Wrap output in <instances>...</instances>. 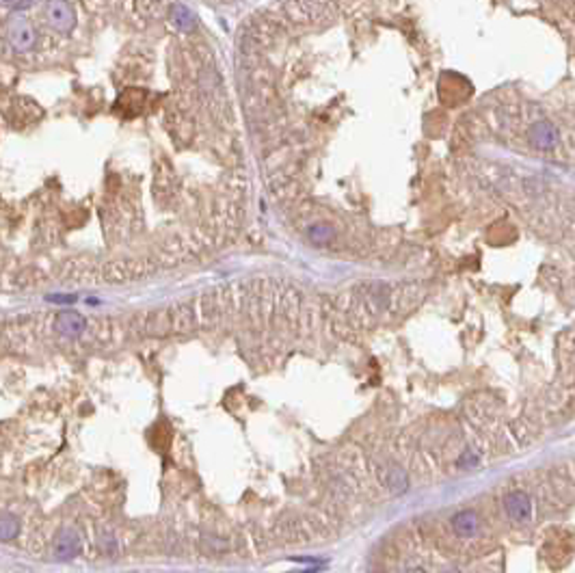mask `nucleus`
I'll return each instance as SVG.
<instances>
[{
  "label": "nucleus",
  "mask_w": 575,
  "mask_h": 573,
  "mask_svg": "<svg viewBox=\"0 0 575 573\" xmlns=\"http://www.w3.org/2000/svg\"><path fill=\"white\" fill-rule=\"evenodd\" d=\"M450 524H452V530L459 537L469 539V537H473L478 532L480 521H478V515L473 511H459L452 519H450Z\"/></svg>",
  "instance_id": "nucleus-7"
},
{
  "label": "nucleus",
  "mask_w": 575,
  "mask_h": 573,
  "mask_svg": "<svg viewBox=\"0 0 575 573\" xmlns=\"http://www.w3.org/2000/svg\"><path fill=\"white\" fill-rule=\"evenodd\" d=\"M46 13H48V22L53 24L55 29H59L61 33L71 31L74 24H76L74 9H71L69 3H65V0H50L48 7H46Z\"/></svg>",
  "instance_id": "nucleus-1"
},
{
  "label": "nucleus",
  "mask_w": 575,
  "mask_h": 573,
  "mask_svg": "<svg viewBox=\"0 0 575 573\" xmlns=\"http://www.w3.org/2000/svg\"><path fill=\"white\" fill-rule=\"evenodd\" d=\"M387 487L394 491V493H405L409 489V478H407V471H403L400 467L392 465L389 471H387Z\"/></svg>",
  "instance_id": "nucleus-8"
},
{
  "label": "nucleus",
  "mask_w": 575,
  "mask_h": 573,
  "mask_svg": "<svg viewBox=\"0 0 575 573\" xmlns=\"http://www.w3.org/2000/svg\"><path fill=\"white\" fill-rule=\"evenodd\" d=\"M9 41L20 53H27L35 46V31L24 20H15L9 27Z\"/></svg>",
  "instance_id": "nucleus-5"
},
{
  "label": "nucleus",
  "mask_w": 575,
  "mask_h": 573,
  "mask_svg": "<svg viewBox=\"0 0 575 573\" xmlns=\"http://www.w3.org/2000/svg\"><path fill=\"white\" fill-rule=\"evenodd\" d=\"M407 573H427V571H424V569H417V567H415V569H409Z\"/></svg>",
  "instance_id": "nucleus-13"
},
{
  "label": "nucleus",
  "mask_w": 575,
  "mask_h": 573,
  "mask_svg": "<svg viewBox=\"0 0 575 573\" xmlns=\"http://www.w3.org/2000/svg\"><path fill=\"white\" fill-rule=\"evenodd\" d=\"M556 137H558L556 126L547 119L536 121L534 126L528 130V141L532 143L534 149H552L554 143H556Z\"/></svg>",
  "instance_id": "nucleus-3"
},
{
  "label": "nucleus",
  "mask_w": 575,
  "mask_h": 573,
  "mask_svg": "<svg viewBox=\"0 0 575 573\" xmlns=\"http://www.w3.org/2000/svg\"><path fill=\"white\" fill-rule=\"evenodd\" d=\"M478 463V455H473V453H465V457L459 461L461 467H467V465H476Z\"/></svg>",
  "instance_id": "nucleus-12"
},
{
  "label": "nucleus",
  "mask_w": 575,
  "mask_h": 573,
  "mask_svg": "<svg viewBox=\"0 0 575 573\" xmlns=\"http://www.w3.org/2000/svg\"><path fill=\"white\" fill-rule=\"evenodd\" d=\"M504 509L508 513V517L513 521H528L530 515H532V502H530V495L526 491H511L504 495Z\"/></svg>",
  "instance_id": "nucleus-2"
},
{
  "label": "nucleus",
  "mask_w": 575,
  "mask_h": 573,
  "mask_svg": "<svg viewBox=\"0 0 575 573\" xmlns=\"http://www.w3.org/2000/svg\"><path fill=\"white\" fill-rule=\"evenodd\" d=\"M171 20H173V24H176L178 29H182V31H188L193 24H195V15L186 9V7H182V5H173V9H171Z\"/></svg>",
  "instance_id": "nucleus-9"
},
{
  "label": "nucleus",
  "mask_w": 575,
  "mask_h": 573,
  "mask_svg": "<svg viewBox=\"0 0 575 573\" xmlns=\"http://www.w3.org/2000/svg\"><path fill=\"white\" fill-rule=\"evenodd\" d=\"M78 552H81L78 534L71 532V530H63L57 537V543H55V556L61 558V560H69V558H76Z\"/></svg>",
  "instance_id": "nucleus-6"
},
{
  "label": "nucleus",
  "mask_w": 575,
  "mask_h": 573,
  "mask_svg": "<svg viewBox=\"0 0 575 573\" xmlns=\"http://www.w3.org/2000/svg\"><path fill=\"white\" fill-rule=\"evenodd\" d=\"M87 329V320L76 312H61L55 320V331L65 338H78Z\"/></svg>",
  "instance_id": "nucleus-4"
},
{
  "label": "nucleus",
  "mask_w": 575,
  "mask_h": 573,
  "mask_svg": "<svg viewBox=\"0 0 575 573\" xmlns=\"http://www.w3.org/2000/svg\"><path fill=\"white\" fill-rule=\"evenodd\" d=\"M329 236H331V232H329L327 228H314V230H312V238H314L316 242L327 240Z\"/></svg>",
  "instance_id": "nucleus-11"
},
{
  "label": "nucleus",
  "mask_w": 575,
  "mask_h": 573,
  "mask_svg": "<svg viewBox=\"0 0 575 573\" xmlns=\"http://www.w3.org/2000/svg\"><path fill=\"white\" fill-rule=\"evenodd\" d=\"M18 530H20L18 517L11 515V513H5L3 515V524H0V539H3V541H11V539H15Z\"/></svg>",
  "instance_id": "nucleus-10"
}]
</instances>
